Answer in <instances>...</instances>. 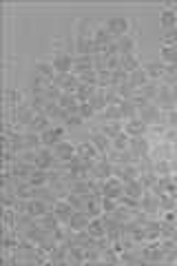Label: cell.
Masks as SVG:
<instances>
[{"label": "cell", "mask_w": 177, "mask_h": 266, "mask_svg": "<svg viewBox=\"0 0 177 266\" xmlns=\"http://www.w3.org/2000/svg\"><path fill=\"white\" fill-rule=\"evenodd\" d=\"M107 27H109V31H111V36L118 40V38L126 36V33L131 31L133 20L131 18H124V16H113V18H109L107 20Z\"/></svg>", "instance_id": "obj_1"}, {"label": "cell", "mask_w": 177, "mask_h": 266, "mask_svg": "<svg viewBox=\"0 0 177 266\" xmlns=\"http://www.w3.org/2000/svg\"><path fill=\"white\" fill-rule=\"evenodd\" d=\"M64 135H66V127L64 125H54L51 129H47L45 133H40L42 146H51V149H56V146L64 140Z\"/></svg>", "instance_id": "obj_2"}, {"label": "cell", "mask_w": 177, "mask_h": 266, "mask_svg": "<svg viewBox=\"0 0 177 266\" xmlns=\"http://www.w3.org/2000/svg\"><path fill=\"white\" fill-rule=\"evenodd\" d=\"M122 193H124V182L119 178L111 175L109 180H102V196L113 198V200H119Z\"/></svg>", "instance_id": "obj_3"}, {"label": "cell", "mask_w": 177, "mask_h": 266, "mask_svg": "<svg viewBox=\"0 0 177 266\" xmlns=\"http://www.w3.org/2000/svg\"><path fill=\"white\" fill-rule=\"evenodd\" d=\"M49 63L54 65L56 73H71L73 71V56L69 54H51Z\"/></svg>", "instance_id": "obj_4"}, {"label": "cell", "mask_w": 177, "mask_h": 266, "mask_svg": "<svg viewBox=\"0 0 177 266\" xmlns=\"http://www.w3.org/2000/svg\"><path fill=\"white\" fill-rule=\"evenodd\" d=\"M95 22H98V20H93V18H89V16H80L78 20H75V33H73V36H80V38H93Z\"/></svg>", "instance_id": "obj_5"}, {"label": "cell", "mask_w": 177, "mask_h": 266, "mask_svg": "<svg viewBox=\"0 0 177 266\" xmlns=\"http://www.w3.org/2000/svg\"><path fill=\"white\" fill-rule=\"evenodd\" d=\"M128 151H131L133 155H137V158H144V155H148V151H151V142H148L146 135L131 137V142H128Z\"/></svg>", "instance_id": "obj_6"}, {"label": "cell", "mask_w": 177, "mask_h": 266, "mask_svg": "<svg viewBox=\"0 0 177 266\" xmlns=\"http://www.w3.org/2000/svg\"><path fill=\"white\" fill-rule=\"evenodd\" d=\"M75 153L82 160H100L102 158V153L95 149V144L91 140H84V142H80V144H75Z\"/></svg>", "instance_id": "obj_7"}, {"label": "cell", "mask_w": 177, "mask_h": 266, "mask_svg": "<svg viewBox=\"0 0 177 266\" xmlns=\"http://www.w3.org/2000/svg\"><path fill=\"white\" fill-rule=\"evenodd\" d=\"M111 175H113V164L109 162V160H104V158L95 160V166H93V171H91V178H95V180H109Z\"/></svg>", "instance_id": "obj_8"}, {"label": "cell", "mask_w": 177, "mask_h": 266, "mask_svg": "<svg viewBox=\"0 0 177 266\" xmlns=\"http://www.w3.org/2000/svg\"><path fill=\"white\" fill-rule=\"evenodd\" d=\"M51 211H54L56 215H58L60 220L66 224V222L71 220V215H73V213H75V208L71 206V204L66 202V200H56V202H54V206H51Z\"/></svg>", "instance_id": "obj_9"}, {"label": "cell", "mask_w": 177, "mask_h": 266, "mask_svg": "<svg viewBox=\"0 0 177 266\" xmlns=\"http://www.w3.org/2000/svg\"><path fill=\"white\" fill-rule=\"evenodd\" d=\"M140 66H142V54L140 51L128 54V56H122V60H119V69H124L126 73H133V71H137Z\"/></svg>", "instance_id": "obj_10"}, {"label": "cell", "mask_w": 177, "mask_h": 266, "mask_svg": "<svg viewBox=\"0 0 177 266\" xmlns=\"http://www.w3.org/2000/svg\"><path fill=\"white\" fill-rule=\"evenodd\" d=\"M51 127H54V120H51L49 116H45V113H40V116H36L29 122L27 131H31V133H45L47 129H51Z\"/></svg>", "instance_id": "obj_11"}, {"label": "cell", "mask_w": 177, "mask_h": 266, "mask_svg": "<svg viewBox=\"0 0 177 266\" xmlns=\"http://www.w3.org/2000/svg\"><path fill=\"white\" fill-rule=\"evenodd\" d=\"M91 220H93V217H91L87 211H75L73 215H71V220L66 222V224L71 226V231H84V229L89 226Z\"/></svg>", "instance_id": "obj_12"}, {"label": "cell", "mask_w": 177, "mask_h": 266, "mask_svg": "<svg viewBox=\"0 0 177 266\" xmlns=\"http://www.w3.org/2000/svg\"><path fill=\"white\" fill-rule=\"evenodd\" d=\"M124 133H128L131 137L146 135V133H148V125H146V122H142L140 118H135V120H126V122H124Z\"/></svg>", "instance_id": "obj_13"}, {"label": "cell", "mask_w": 177, "mask_h": 266, "mask_svg": "<svg viewBox=\"0 0 177 266\" xmlns=\"http://www.w3.org/2000/svg\"><path fill=\"white\" fill-rule=\"evenodd\" d=\"M56 155H58V160H62V162H69L71 158H75V144L73 142H69V140H62L58 146H56Z\"/></svg>", "instance_id": "obj_14"}, {"label": "cell", "mask_w": 177, "mask_h": 266, "mask_svg": "<svg viewBox=\"0 0 177 266\" xmlns=\"http://www.w3.org/2000/svg\"><path fill=\"white\" fill-rule=\"evenodd\" d=\"M148 82H151V78H148V73H146L144 66H140L137 71L128 73V84H131L133 89H142V87H146Z\"/></svg>", "instance_id": "obj_15"}, {"label": "cell", "mask_w": 177, "mask_h": 266, "mask_svg": "<svg viewBox=\"0 0 177 266\" xmlns=\"http://www.w3.org/2000/svg\"><path fill=\"white\" fill-rule=\"evenodd\" d=\"M4 100H7V107H20V104H27V91L7 89L4 91Z\"/></svg>", "instance_id": "obj_16"}, {"label": "cell", "mask_w": 177, "mask_h": 266, "mask_svg": "<svg viewBox=\"0 0 177 266\" xmlns=\"http://www.w3.org/2000/svg\"><path fill=\"white\" fill-rule=\"evenodd\" d=\"M87 71H93V56H75L73 58V73H87Z\"/></svg>", "instance_id": "obj_17"}, {"label": "cell", "mask_w": 177, "mask_h": 266, "mask_svg": "<svg viewBox=\"0 0 177 266\" xmlns=\"http://www.w3.org/2000/svg\"><path fill=\"white\" fill-rule=\"evenodd\" d=\"M89 140L95 144V149L100 151V153H107V151H111L113 149V144H111V137H107L104 133H89Z\"/></svg>", "instance_id": "obj_18"}, {"label": "cell", "mask_w": 177, "mask_h": 266, "mask_svg": "<svg viewBox=\"0 0 177 266\" xmlns=\"http://www.w3.org/2000/svg\"><path fill=\"white\" fill-rule=\"evenodd\" d=\"M51 211V204H47V202H42V200H29V204H27V213H31L33 217H42L45 213H49Z\"/></svg>", "instance_id": "obj_19"}, {"label": "cell", "mask_w": 177, "mask_h": 266, "mask_svg": "<svg viewBox=\"0 0 177 266\" xmlns=\"http://www.w3.org/2000/svg\"><path fill=\"white\" fill-rule=\"evenodd\" d=\"M177 4V2H175ZM160 25L162 29H175L177 27V13H175V7L173 9H164V11L160 13Z\"/></svg>", "instance_id": "obj_20"}, {"label": "cell", "mask_w": 177, "mask_h": 266, "mask_svg": "<svg viewBox=\"0 0 177 266\" xmlns=\"http://www.w3.org/2000/svg\"><path fill=\"white\" fill-rule=\"evenodd\" d=\"M33 73L42 75V78H47V80H54V78H56V69H54V65L47 63V60H38V63L33 65Z\"/></svg>", "instance_id": "obj_21"}, {"label": "cell", "mask_w": 177, "mask_h": 266, "mask_svg": "<svg viewBox=\"0 0 177 266\" xmlns=\"http://www.w3.org/2000/svg\"><path fill=\"white\" fill-rule=\"evenodd\" d=\"M144 69H146L148 78L155 80V82H160V80L166 75V63H148Z\"/></svg>", "instance_id": "obj_22"}, {"label": "cell", "mask_w": 177, "mask_h": 266, "mask_svg": "<svg viewBox=\"0 0 177 266\" xmlns=\"http://www.w3.org/2000/svg\"><path fill=\"white\" fill-rule=\"evenodd\" d=\"M87 231L95 237V240H100V237L107 235V226H104V222H102V215H100V217H93V220L89 222Z\"/></svg>", "instance_id": "obj_23"}, {"label": "cell", "mask_w": 177, "mask_h": 266, "mask_svg": "<svg viewBox=\"0 0 177 266\" xmlns=\"http://www.w3.org/2000/svg\"><path fill=\"white\" fill-rule=\"evenodd\" d=\"M27 182L31 184V187H47V184H49V178H47V171L45 169H33L31 171V175H29V180H27Z\"/></svg>", "instance_id": "obj_24"}, {"label": "cell", "mask_w": 177, "mask_h": 266, "mask_svg": "<svg viewBox=\"0 0 177 266\" xmlns=\"http://www.w3.org/2000/svg\"><path fill=\"white\" fill-rule=\"evenodd\" d=\"M95 93H98V87H93V84H80V89L75 91V98H78L80 104H84V102H89Z\"/></svg>", "instance_id": "obj_25"}, {"label": "cell", "mask_w": 177, "mask_h": 266, "mask_svg": "<svg viewBox=\"0 0 177 266\" xmlns=\"http://www.w3.org/2000/svg\"><path fill=\"white\" fill-rule=\"evenodd\" d=\"M40 224L45 226L47 231H51V233H54V231H56V229H58V226L62 224V220H60L58 215H56L54 211H49V213H45V215L40 217Z\"/></svg>", "instance_id": "obj_26"}, {"label": "cell", "mask_w": 177, "mask_h": 266, "mask_svg": "<svg viewBox=\"0 0 177 266\" xmlns=\"http://www.w3.org/2000/svg\"><path fill=\"white\" fill-rule=\"evenodd\" d=\"M142 193H144V189H142V184L137 182V180H131V182L124 184V196H131V198H142Z\"/></svg>", "instance_id": "obj_27"}, {"label": "cell", "mask_w": 177, "mask_h": 266, "mask_svg": "<svg viewBox=\"0 0 177 266\" xmlns=\"http://www.w3.org/2000/svg\"><path fill=\"white\" fill-rule=\"evenodd\" d=\"M160 58L166 65L177 63V47H160Z\"/></svg>", "instance_id": "obj_28"}, {"label": "cell", "mask_w": 177, "mask_h": 266, "mask_svg": "<svg viewBox=\"0 0 177 266\" xmlns=\"http://www.w3.org/2000/svg\"><path fill=\"white\" fill-rule=\"evenodd\" d=\"M2 222H4V226H7V229H16V222H18L16 208H13V206L2 208Z\"/></svg>", "instance_id": "obj_29"}, {"label": "cell", "mask_w": 177, "mask_h": 266, "mask_svg": "<svg viewBox=\"0 0 177 266\" xmlns=\"http://www.w3.org/2000/svg\"><path fill=\"white\" fill-rule=\"evenodd\" d=\"M160 45L162 47H175L177 45V27L175 29H166L160 36Z\"/></svg>", "instance_id": "obj_30"}, {"label": "cell", "mask_w": 177, "mask_h": 266, "mask_svg": "<svg viewBox=\"0 0 177 266\" xmlns=\"http://www.w3.org/2000/svg\"><path fill=\"white\" fill-rule=\"evenodd\" d=\"M128 142H131V135H128V133H119L118 137L111 140V144L116 151H128Z\"/></svg>", "instance_id": "obj_31"}, {"label": "cell", "mask_w": 177, "mask_h": 266, "mask_svg": "<svg viewBox=\"0 0 177 266\" xmlns=\"http://www.w3.org/2000/svg\"><path fill=\"white\" fill-rule=\"evenodd\" d=\"M58 104H60L62 109H66V111H69V109H73L75 104H80V102H78V98H75V93H66V91H64V93L60 96Z\"/></svg>", "instance_id": "obj_32"}, {"label": "cell", "mask_w": 177, "mask_h": 266, "mask_svg": "<svg viewBox=\"0 0 177 266\" xmlns=\"http://www.w3.org/2000/svg\"><path fill=\"white\" fill-rule=\"evenodd\" d=\"M119 204H122V206H126V208H131V211H140L142 208V204H140V200L137 198H131V196H119V200H118Z\"/></svg>", "instance_id": "obj_33"}, {"label": "cell", "mask_w": 177, "mask_h": 266, "mask_svg": "<svg viewBox=\"0 0 177 266\" xmlns=\"http://www.w3.org/2000/svg\"><path fill=\"white\" fill-rule=\"evenodd\" d=\"M126 82H128V73L124 69L111 71V84L113 87H119V84H126Z\"/></svg>", "instance_id": "obj_34"}, {"label": "cell", "mask_w": 177, "mask_h": 266, "mask_svg": "<svg viewBox=\"0 0 177 266\" xmlns=\"http://www.w3.org/2000/svg\"><path fill=\"white\" fill-rule=\"evenodd\" d=\"M153 171H155L157 175H171V160H157V162L153 164Z\"/></svg>", "instance_id": "obj_35"}, {"label": "cell", "mask_w": 177, "mask_h": 266, "mask_svg": "<svg viewBox=\"0 0 177 266\" xmlns=\"http://www.w3.org/2000/svg\"><path fill=\"white\" fill-rule=\"evenodd\" d=\"M78 80L82 84H93V87H98V71H87V73H80Z\"/></svg>", "instance_id": "obj_36"}, {"label": "cell", "mask_w": 177, "mask_h": 266, "mask_svg": "<svg viewBox=\"0 0 177 266\" xmlns=\"http://www.w3.org/2000/svg\"><path fill=\"white\" fill-rule=\"evenodd\" d=\"M80 116L84 118V122H91V120H95L98 113H95V109L91 107L89 102H84V104H80Z\"/></svg>", "instance_id": "obj_37"}, {"label": "cell", "mask_w": 177, "mask_h": 266, "mask_svg": "<svg viewBox=\"0 0 177 266\" xmlns=\"http://www.w3.org/2000/svg\"><path fill=\"white\" fill-rule=\"evenodd\" d=\"M100 204H102V211H104V213H111V211H116V208L119 206V202H118V200L107 198V196H102V198H100Z\"/></svg>", "instance_id": "obj_38"}, {"label": "cell", "mask_w": 177, "mask_h": 266, "mask_svg": "<svg viewBox=\"0 0 177 266\" xmlns=\"http://www.w3.org/2000/svg\"><path fill=\"white\" fill-rule=\"evenodd\" d=\"M62 125L64 127H80V125H84V118L78 116V113H66V118H64Z\"/></svg>", "instance_id": "obj_39"}, {"label": "cell", "mask_w": 177, "mask_h": 266, "mask_svg": "<svg viewBox=\"0 0 177 266\" xmlns=\"http://www.w3.org/2000/svg\"><path fill=\"white\" fill-rule=\"evenodd\" d=\"M164 122H166V125H169L171 127V129H177V107L173 109V111H169V113H164Z\"/></svg>", "instance_id": "obj_40"}, {"label": "cell", "mask_w": 177, "mask_h": 266, "mask_svg": "<svg viewBox=\"0 0 177 266\" xmlns=\"http://www.w3.org/2000/svg\"><path fill=\"white\" fill-rule=\"evenodd\" d=\"M164 142H169V144H177V129H166L164 133Z\"/></svg>", "instance_id": "obj_41"}, {"label": "cell", "mask_w": 177, "mask_h": 266, "mask_svg": "<svg viewBox=\"0 0 177 266\" xmlns=\"http://www.w3.org/2000/svg\"><path fill=\"white\" fill-rule=\"evenodd\" d=\"M171 173H177V158L171 160Z\"/></svg>", "instance_id": "obj_42"}]
</instances>
